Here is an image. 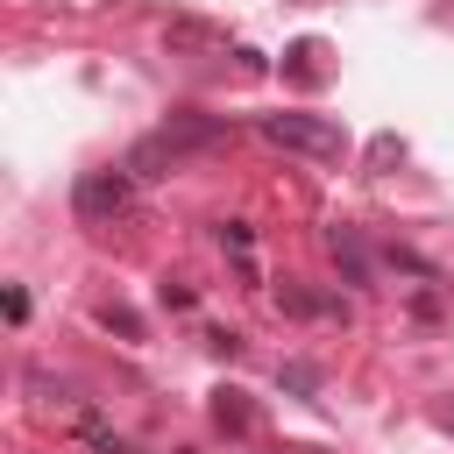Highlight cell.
<instances>
[{
    "instance_id": "cell-5",
    "label": "cell",
    "mask_w": 454,
    "mask_h": 454,
    "mask_svg": "<svg viewBox=\"0 0 454 454\" xmlns=\"http://www.w3.org/2000/svg\"><path fill=\"white\" fill-rule=\"evenodd\" d=\"M213 426H220V433H248V426H255V404H248L241 390H213Z\"/></svg>"
},
{
    "instance_id": "cell-6",
    "label": "cell",
    "mask_w": 454,
    "mask_h": 454,
    "mask_svg": "<svg viewBox=\"0 0 454 454\" xmlns=\"http://www.w3.org/2000/svg\"><path fill=\"white\" fill-rule=\"evenodd\" d=\"M206 43H220V28H206V21H170V50H206Z\"/></svg>"
},
{
    "instance_id": "cell-12",
    "label": "cell",
    "mask_w": 454,
    "mask_h": 454,
    "mask_svg": "<svg viewBox=\"0 0 454 454\" xmlns=\"http://www.w3.org/2000/svg\"><path fill=\"white\" fill-rule=\"evenodd\" d=\"M447 426H454V411H447Z\"/></svg>"
},
{
    "instance_id": "cell-4",
    "label": "cell",
    "mask_w": 454,
    "mask_h": 454,
    "mask_svg": "<svg viewBox=\"0 0 454 454\" xmlns=\"http://www.w3.org/2000/svg\"><path fill=\"white\" fill-rule=\"evenodd\" d=\"M163 135H170L177 149H206V142H220L227 128H220V121H199V114H170V128H163Z\"/></svg>"
},
{
    "instance_id": "cell-7",
    "label": "cell",
    "mask_w": 454,
    "mask_h": 454,
    "mask_svg": "<svg viewBox=\"0 0 454 454\" xmlns=\"http://www.w3.org/2000/svg\"><path fill=\"white\" fill-rule=\"evenodd\" d=\"M99 326H106V333H121V340H142V319H135L128 305H106V312H99Z\"/></svg>"
},
{
    "instance_id": "cell-9",
    "label": "cell",
    "mask_w": 454,
    "mask_h": 454,
    "mask_svg": "<svg viewBox=\"0 0 454 454\" xmlns=\"http://www.w3.org/2000/svg\"><path fill=\"white\" fill-rule=\"evenodd\" d=\"M220 248H234V255H241V262H248V248H255V234H248V227H241V220H227V227H220Z\"/></svg>"
},
{
    "instance_id": "cell-11",
    "label": "cell",
    "mask_w": 454,
    "mask_h": 454,
    "mask_svg": "<svg viewBox=\"0 0 454 454\" xmlns=\"http://www.w3.org/2000/svg\"><path fill=\"white\" fill-rule=\"evenodd\" d=\"M7 319H14V326L28 319V291H21V284H7Z\"/></svg>"
},
{
    "instance_id": "cell-3",
    "label": "cell",
    "mask_w": 454,
    "mask_h": 454,
    "mask_svg": "<svg viewBox=\"0 0 454 454\" xmlns=\"http://www.w3.org/2000/svg\"><path fill=\"white\" fill-rule=\"evenodd\" d=\"M326 248H333V262L348 270V284H369V248H362L355 227H326Z\"/></svg>"
},
{
    "instance_id": "cell-1",
    "label": "cell",
    "mask_w": 454,
    "mask_h": 454,
    "mask_svg": "<svg viewBox=\"0 0 454 454\" xmlns=\"http://www.w3.org/2000/svg\"><path fill=\"white\" fill-rule=\"evenodd\" d=\"M262 135L277 149H298V156H340L348 149V128L326 114H262Z\"/></svg>"
},
{
    "instance_id": "cell-2",
    "label": "cell",
    "mask_w": 454,
    "mask_h": 454,
    "mask_svg": "<svg viewBox=\"0 0 454 454\" xmlns=\"http://www.w3.org/2000/svg\"><path fill=\"white\" fill-rule=\"evenodd\" d=\"M128 199H135V170H85V177L71 184L78 220H121Z\"/></svg>"
},
{
    "instance_id": "cell-8",
    "label": "cell",
    "mask_w": 454,
    "mask_h": 454,
    "mask_svg": "<svg viewBox=\"0 0 454 454\" xmlns=\"http://www.w3.org/2000/svg\"><path fill=\"white\" fill-rule=\"evenodd\" d=\"M319 57H326L319 43H298V50H291V78H305V85H312V78H319Z\"/></svg>"
},
{
    "instance_id": "cell-10",
    "label": "cell",
    "mask_w": 454,
    "mask_h": 454,
    "mask_svg": "<svg viewBox=\"0 0 454 454\" xmlns=\"http://www.w3.org/2000/svg\"><path fill=\"white\" fill-rule=\"evenodd\" d=\"M156 298H163L170 312H184V305H192V291H184V284H170V277H163V291H156Z\"/></svg>"
}]
</instances>
